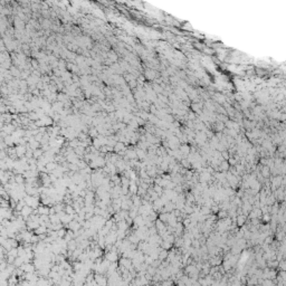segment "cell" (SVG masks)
<instances>
[{
  "instance_id": "obj_1",
  "label": "cell",
  "mask_w": 286,
  "mask_h": 286,
  "mask_svg": "<svg viewBox=\"0 0 286 286\" xmlns=\"http://www.w3.org/2000/svg\"><path fill=\"white\" fill-rule=\"evenodd\" d=\"M94 279H95V283L99 286H108V278H106L104 275L96 274V275H94Z\"/></svg>"
},
{
  "instance_id": "obj_2",
  "label": "cell",
  "mask_w": 286,
  "mask_h": 286,
  "mask_svg": "<svg viewBox=\"0 0 286 286\" xmlns=\"http://www.w3.org/2000/svg\"><path fill=\"white\" fill-rule=\"evenodd\" d=\"M106 259L110 263H116V260H117V253L115 250H108L106 254Z\"/></svg>"
},
{
  "instance_id": "obj_3",
  "label": "cell",
  "mask_w": 286,
  "mask_h": 286,
  "mask_svg": "<svg viewBox=\"0 0 286 286\" xmlns=\"http://www.w3.org/2000/svg\"><path fill=\"white\" fill-rule=\"evenodd\" d=\"M20 268L25 273H35V269H36L35 265H33L31 263H25Z\"/></svg>"
},
{
  "instance_id": "obj_4",
  "label": "cell",
  "mask_w": 286,
  "mask_h": 286,
  "mask_svg": "<svg viewBox=\"0 0 286 286\" xmlns=\"http://www.w3.org/2000/svg\"><path fill=\"white\" fill-rule=\"evenodd\" d=\"M81 226H82V224H79V222L75 221V220H73L72 222L68 224V228L71 229L72 231H74V233H77L79 231V229H81Z\"/></svg>"
},
{
  "instance_id": "obj_5",
  "label": "cell",
  "mask_w": 286,
  "mask_h": 286,
  "mask_svg": "<svg viewBox=\"0 0 286 286\" xmlns=\"http://www.w3.org/2000/svg\"><path fill=\"white\" fill-rule=\"evenodd\" d=\"M46 231H47V227H46V226H39V227L35 230V234L36 235L42 236L44 234H46Z\"/></svg>"
},
{
  "instance_id": "obj_6",
  "label": "cell",
  "mask_w": 286,
  "mask_h": 286,
  "mask_svg": "<svg viewBox=\"0 0 286 286\" xmlns=\"http://www.w3.org/2000/svg\"><path fill=\"white\" fill-rule=\"evenodd\" d=\"M169 257V254H168V251L167 250H161L160 253H159V260H161V262H163L165 258Z\"/></svg>"
},
{
  "instance_id": "obj_7",
  "label": "cell",
  "mask_w": 286,
  "mask_h": 286,
  "mask_svg": "<svg viewBox=\"0 0 286 286\" xmlns=\"http://www.w3.org/2000/svg\"><path fill=\"white\" fill-rule=\"evenodd\" d=\"M129 190H130V192H131V193H136V192H137V190H139V189H137V187H136L135 183H133V182H132V183L130 185Z\"/></svg>"
},
{
  "instance_id": "obj_8",
  "label": "cell",
  "mask_w": 286,
  "mask_h": 286,
  "mask_svg": "<svg viewBox=\"0 0 286 286\" xmlns=\"http://www.w3.org/2000/svg\"><path fill=\"white\" fill-rule=\"evenodd\" d=\"M244 222H245V217L238 216V225H244Z\"/></svg>"
}]
</instances>
